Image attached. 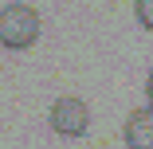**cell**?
I'll return each instance as SVG.
<instances>
[{
    "instance_id": "obj_4",
    "label": "cell",
    "mask_w": 153,
    "mask_h": 149,
    "mask_svg": "<svg viewBox=\"0 0 153 149\" xmlns=\"http://www.w3.org/2000/svg\"><path fill=\"white\" fill-rule=\"evenodd\" d=\"M134 16L145 32H153V0H134Z\"/></svg>"
},
{
    "instance_id": "obj_3",
    "label": "cell",
    "mask_w": 153,
    "mask_h": 149,
    "mask_svg": "<svg viewBox=\"0 0 153 149\" xmlns=\"http://www.w3.org/2000/svg\"><path fill=\"white\" fill-rule=\"evenodd\" d=\"M126 149H153V106H137L130 110L126 126H122Z\"/></svg>"
},
{
    "instance_id": "obj_2",
    "label": "cell",
    "mask_w": 153,
    "mask_h": 149,
    "mask_svg": "<svg viewBox=\"0 0 153 149\" xmlns=\"http://www.w3.org/2000/svg\"><path fill=\"white\" fill-rule=\"evenodd\" d=\"M51 130L59 137H86L90 130V110L82 98L75 94H63V98H55L51 102Z\"/></svg>"
},
{
    "instance_id": "obj_5",
    "label": "cell",
    "mask_w": 153,
    "mask_h": 149,
    "mask_svg": "<svg viewBox=\"0 0 153 149\" xmlns=\"http://www.w3.org/2000/svg\"><path fill=\"white\" fill-rule=\"evenodd\" d=\"M145 98H149V106H153V67H149V79H145Z\"/></svg>"
},
{
    "instance_id": "obj_1",
    "label": "cell",
    "mask_w": 153,
    "mask_h": 149,
    "mask_svg": "<svg viewBox=\"0 0 153 149\" xmlns=\"http://www.w3.org/2000/svg\"><path fill=\"white\" fill-rule=\"evenodd\" d=\"M39 39V12L32 4H4L0 8V47L27 51Z\"/></svg>"
}]
</instances>
